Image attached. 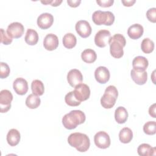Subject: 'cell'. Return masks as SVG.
Returning <instances> with one entry per match:
<instances>
[{
	"label": "cell",
	"mask_w": 156,
	"mask_h": 156,
	"mask_svg": "<svg viewBox=\"0 0 156 156\" xmlns=\"http://www.w3.org/2000/svg\"><path fill=\"white\" fill-rule=\"evenodd\" d=\"M85 119V115L82 111L74 110L63 116L62 124L66 129L72 130L76 128L78 125L83 123Z\"/></svg>",
	"instance_id": "1"
},
{
	"label": "cell",
	"mask_w": 156,
	"mask_h": 156,
	"mask_svg": "<svg viewBox=\"0 0 156 156\" xmlns=\"http://www.w3.org/2000/svg\"><path fill=\"white\" fill-rule=\"evenodd\" d=\"M68 144L75 147L79 152H84L88 151L90 146L88 136L84 133L76 132L70 134L68 138Z\"/></svg>",
	"instance_id": "2"
},
{
	"label": "cell",
	"mask_w": 156,
	"mask_h": 156,
	"mask_svg": "<svg viewBox=\"0 0 156 156\" xmlns=\"http://www.w3.org/2000/svg\"><path fill=\"white\" fill-rule=\"evenodd\" d=\"M108 44L110 45V52L112 57L119 58L124 55L123 48L126 46V41L125 37L120 34H116L111 37Z\"/></svg>",
	"instance_id": "3"
},
{
	"label": "cell",
	"mask_w": 156,
	"mask_h": 156,
	"mask_svg": "<svg viewBox=\"0 0 156 156\" xmlns=\"http://www.w3.org/2000/svg\"><path fill=\"white\" fill-rule=\"evenodd\" d=\"M118 96L117 88L113 85H109L105 90L104 93L101 99V104L104 108L109 109L112 108Z\"/></svg>",
	"instance_id": "4"
},
{
	"label": "cell",
	"mask_w": 156,
	"mask_h": 156,
	"mask_svg": "<svg viewBox=\"0 0 156 156\" xmlns=\"http://www.w3.org/2000/svg\"><path fill=\"white\" fill-rule=\"evenodd\" d=\"M92 20L96 25L111 26L115 21V16L110 11H95L92 15Z\"/></svg>",
	"instance_id": "5"
},
{
	"label": "cell",
	"mask_w": 156,
	"mask_h": 156,
	"mask_svg": "<svg viewBox=\"0 0 156 156\" xmlns=\"http://www.w3.org/2000/svg\"><path fill=\"white\" fill-rule=\"evenodd\" d=\"M13 95L8 90H2L0 92V108L1 113H6L11 107Z\"/></svg>",
	"instance_id": "6"
},
{
	"label": "cell",
	"mask_w": 156,
	"mask_h": 156,
	"mask_svg": "<svg viewBox=\"0 0 156 156\" xmlns=\"http://www.w3.org/2000/svg\"><path fill=\"white\" fill-rule=\"evenodd\" d=\"M73 93L76 98L82 102L87 100L90 98V90L87 84L81 83L75 87Z\"/></svg>",
	"instance_id": "7"
},
{
	"label": "cell",
	"mask_w": 156,
	"mask_h": 156,
	"mask_svg": "<svg viewBox=\"0 0 156 156\" xmlns=\"http://www.w3.org/2000/svg\"><path fill=\"white\" fill-rule=\"evenodd\" d=\"M94 141L96 146L100 149H107L110 145V136L104 131H99L95 134Z\"/></svg>",
	"instance_id": "8"
},
{
	"label": "cell",
	"mask_w": 156,
	"mask_h": 156,
	"mask_svg": "<svg viewBox=\"0 0 156 156\" xmlns=\"http://www.w3.org/2000/svg\"><path fill=\"white\" fill-rule=\"evenodd\" d=\"M111 37V34L108 30H100L94 37V43L99 48H104L108 44L109 40Z\"/></svg>",
	"instance_id": "9"
},
{
	"label": "cell",
	"mask_w": 156,
	"mask_h": 156,
	"mask_svg": "<svg viewBox=\"0 0 156 156\" xmlns=\"http://www.w3.org/2000/svg\"><path fill=\"white\" fill-rule=\"evenodd\" d=\"M77 33L82 38H87L91 34L92 29L90 23L85 20L77 21L75 26Z\"/></svg>",
	"instance_id": "10"
},
{
	"label": "cell",
	"mask_w": 156,
	"mask_h": 156,
	"mask_svg": "<svg viewBox=\"0 0 156 156\" xmlns=\"http://www.w3.org/2000/svg\"><path fill=\"white\" fill-rule=\"evenodd\" d=\"M24 29L23 25L18 22H13L10 23L7 29V34L12 37L15 38H20L24 34Z\"/></svg>",
	"instance_id": "11"
},
{
	"label": "cell",
	"mask_w": 156,
	"mask_h": 156,
	"mask_svg": "<svg viewBox=\"0 0 156 156\" xmlns=\"http://www.w3.org/2000/svg\"><path fill=\"white\" fill-rule=\"evenodd\" d=\"M54 17L49 13H43L39 15L37 18V25L41 29H47L53 24Z\"/></svg>",
	"instance_id": "12"
},
{
	"label": "cell",
	"mask_w": 156,
	"mask_h": 156,
	"mask_svg": "<svg viewBox=\"0 0 156 156\" xmlns=\"http://www.w3.org/2000/svg\"><path fill=\"white\" fill-rule=\"evenodd\" d=\"M67 80L68 83L72 87L82 83L83 80V76L81 72L77 69H71L67 74Z\"/></svg>",
	"instance_id": "13"
},
{
	"label": "cell",
	"mask_w": 156,
	"mask_h": 156,
	"mask_svg": "<svg viewBox=\"0 0 156 156\" xmlns=\"http://www.w3.org/2000/svg\"><path fill=\"white\" fill-rule=\"evenodd\" d=\"M110 77V74L108 69L105 66H99L94 71V77L96 81L99 83H107Z\"/></svg>",
	"instance_id": "14"
},
{
	"label": "cell",
	"mask_w": 156,
	"mask_h": 156,
	"mask_svg": "<svg viewBox=\"0 0 156 156\" xmlns=\"http://www.w3.org/2000/svg\"><path fill=\"white\" fill-rule=\"evenodd\" d=\"M13 88L16 94L24 95L28 91L27 82L24 78L18 77L13 83Z\"/></svg>",
	"instance_id": "15"
},
{
	"label": "cell",
	"mask_w": 156,
	"mask_h": 156,
	"mask_svg": "<svg viewBox=\"0 0 156 156\" xmlns=\"http://www.w3.org/2000/svg\"><path fill=\"white\" fill-rule=\"evenodd\" d=\"M58 38L53 34L46 35L43 40V46L48 51L55 50L58 46Z\"/></svg>",
	"instance_id": "16"
},
{
	"label": "cell",
	"mask_w": 156,
	"mask_h": 156,
	"mask_svg": "<svg viewBox=\"0 0 156 156\" xmlns=\"http://www.w3.org/2000/svg\"><path fill=\"white\" fill-rule=\"evenodd\" d=\"M149 62L147 59L143 56L135 57L132 61V66L137 71H144L147 68Z\"/></svg>",
	"instance_id": "17"
},
{
	"label": "cell",
	"mask_w": 156,
	"mask_h": 156,
	"mask_svg": "<svg viewBox=\"0 0 156 156\" xmlns=\"http://www.w3.org/2000/svg\"><path fill=\"white\" fill-rule=\"evenodd\" d=\"M143 27L140 24H134L130 26L127 29L129 37L133 40L140 38L143 34Z\"/></svg>",
	"instance_id": "18"
},
{
	"label": "cell",
	"mask_w": 156,
	"mask_h": 156,
	"mask_svg": "<svg viewBox=\"0 0 156 156\" xmlns=\"http://www.w3.org/2000/svg\"><path fill=\"white\" fill-rule=\"evenodd\" d=\"M130 76L132 80L138 85H144L147 80V73L144 71H137L133 69L130 71Z\"/></svg>",
	"instance_id": "19"
},
{
	"label": "cell",
	"mask_w": 156,
	"mask_h": 156,
	"mask_svg": "<svg viewBox=\"0 0 156 156\" xmlns=\"http://www.w3.org/2000/svg\"><path fill=\"white\" fill-rule=\"evenodd\" d=\"M6 138L8 144L10 146H15L19 143L20 141V133L18 130L15 129H12L8 132Z\"/></svg>",
	"instance_id": "20"
},
{
	"label": "cell",
	"mask_w": 156,
	"mask_h": 156,
	"mask_svg": "<svg viewBox=\"0 0 156 156\" xmlns=\"http://www.w3.org/2000/svg\"><path fill=\"white\" fill-rule=\"evenodd\" d=\"M137 152L140 156L155 155L156 154V149L155 147H151L148 144L143 143L138 146Z\"/></svg>",
	"instance_id": "21"
},
{
	"label": "cell",
	"mask_w": 156,
	"mask_h": 156,
	"mask_svg": "<svg viewBox=\"0 0 156 156\" xmlns=\"http://www.w3.org/2000/svg\"><path fill=\"white\" fill-rule=\"evenodd\" d=\"M128 118V112L124 107H118L115 112V119L118 124H124Z\"/></svg>",
	"instance_id": "22"
},
{
	"label": "cell",
	"mask_w": 156,
	"mask_h": 156,
	"mask_svg": "<svg viewBox=\"0 0 156 156\" xmlns=\"http://www.w3.org/2000/svg\"><path fill=\"white\" fill-rule=\"evenodd\" d=\"M25 41L29 45H35L38 41V35L36 30L32 29L27 30L25 38Z\"/></svg>",
	"instance_id": "23"
},
{
	"label": "cell",
	"mask_w": 156,
	"mask_h": 156,
	"mask_svg": "<svg viewBox=\"0 0 156 156\" xmlns=\"http://www.w3.org/2000/svg\"><path fill=\"white\" fill-rule=\"evenodd\" d=\"M133 138V132L129 127L122 129L119 133V139L122 143H129Z\"/></svg>",
	"instance_id": "24"
},
{
	"label": "cell",
	"mask_w": 156,
	"mask_h": 156,
	"mask_svg": "<svg viewBox=\"0 0 156 156\" xmlns=\"http://www.w3.org/2000/svg\"><path fill=\"white\" fill-rule=\"evenodd\" d=\"M82 60L87 63H91L96 61L97 55L96 52L91 49H86L81 54Z\"/></svg>",
	"instance_id": "25"
},
{
	"label": "cell",
	"mask_w": 156,
	"mask_h": 156,
	"mask_svg": "<svg viewBox=\"0 0 156 156\" xmlns=\"http://www.w3.org/2000/svg\"><path fill=\"white\" fill-rule=\"evenodd\" d=\"M63 44L67 49L73 48L77 43V38L72 33H67L63 37Z\"/></svg>",
	"instance_id": "26"
},
{
	"label": "cell",
	"mask_w": 156,
	"mask_h": 156,
	"mask_svg": "<svg viewBox=\"0 0 156 156\" xmlns=\"http://www.w3.org/2000/svg\"><path fill=\"white\" fill-rule=\"evenodd\" d=\"M31 89L34 94L38 96H41L44 93V84L40 80H34L31 83Z\"/></svg>",
	"instance_id": "27"
},
{
	"label": "cell",
	"mask_w": 156,
	"mask_h": 156,
	"mask_svg": "<svg viewBox=\"0 0 156 156\" xmlns=\"http://www.w3.org/2000/svg\"><path fill=\"white\" fill-rule=\"evenodd\" d=\"M41 100L38 96L34 94H29L26 99V105L31 109L37 108L40 105Z\"/></svg>",
	"instance_id": "28"
},
{
	"label": "cell",
	"mask_w": 156,
	"mask_h": 156,
	"mask_svg": "<svg viewBox=\"0 0 156 156\" xmlns=\"http://www.w3.org/2000/svg\"><path fill=\"white\" fill-rule=\"evenodd\" d=\"M141 48L142 51L146 54L151 53L154 49V43L149 38H145L141 42Z\"/></svg>",
	"instance_id": "29"
},
{
	"label": "cell",
	"mask_w": 156,
	"mask_h": 156,
	"mask_svg": "<svg viewBox=\"0 0 156 156\" xmlns=\"http://www.w3.org/2000/svg\"><path fill=\"white\" fill-rule=\"evenodd\" d=\"M65 101L66 104L71 107H76L80 104L81 102L78 101L74 95L73 91L67 93L65 96Z\"/></svg>",
	"instance_id": "30"
},
{
	"label": "cell",
	"mask_w": 156,
	"mask_h": 156,
	"mask_svg": "<svg viewBox=\"0 0 156 156\" xmlns=\"http://www.w3.org/2000/svg\"><path fill=\"white\" fill-rule=\"evenodd\" d=\"M144 132L149 135L155 134L156 132V122L155 121H148L144 124L143 126Z\"/></svg>",
	"instance_id": "31"
},
{
	"label": "cell",
	"mask_w": 156,
	"mask_h": 156,
	"mask_svg": "<svg viewBox=\"0 0 156 156\" xmlns=\"http://www.w3.org/2000/svg\"><path fill=\"white\" fill-rule=\"evenodd\" d=\"M12 38L2 28L1 29V42L5 45L10 44L12 42Z\"/></svg>",
	"instance_id": "32"
},
{
	"label": "cell",
	"mask_w": 156,
	"mask_h": 156,
	"mask_svg": "<svg viewBox=\"0 0 156 156\" xmlns=\"http://www.w3.org/2000/svg\"><path fill=\"white\" fill-rule=\"evenodd\" d=\"M0 66V77L1 79H5L10 74V68L6 63L4 62H1Z\"/></svg>",
	"instance_id": "33"
},
{
	"label": "cell",
	"mask_w": 156,
	"mask_h": 156,
	"mask_svg": "<svg viewBox=\"0 0 156 156\" xmlns=\"http://www.w3.org/2000/svg\"><path fill=\"white\" fill-rule=\"evenodd\" d=\"M146 16L149 21L155 23L156 22V9L155 7L149 9L146 12Z\"/></svg>",
	"instance_id": "34"
},
{
	"label": "cell",
	"mask_w": 156,
	"mask_h": 156,
	"mask_svg": "<svg viewBox=\"0 0 156 156\" xmlns=\"http://www.w3.org/2000/svg\"><path fill=\"white\" fill-rule=\"evenodd\" d=\"M96 2L101 7H109L113 5L114 1L113 0H102V1L97 0Z\"/></svg>",
	"instance_id": "35"
},
{
	"label": "cell",
	"mask_w": 156,
	"mask_h": 156,
	"mask_svg": "<svg viewBox=\"0 0 156 156\" xmlns=\"http://www.w3.org/2000/svg\"><path fill=\"white\" fill-rule=\"evenodd\" d=\"M81 2L80 0H68L67 3L71 7H78Z\"/></svg>",
	"instance_id": "36"
},
{
	"label": "cell",
	"mask_w": 156,
	"mask_h": 156,
	"mask_svg": "<svg viewBox=\"0 0 156 156\" xmlns=\"http://www.w3.org/2000/svg\"><path fill=\"white\" fill-rule=\"evenodd\" d=\"M149 115L154 118H156V115H155V104H152V105L150 106L149 108Z\"/></svg>",
	"instance_id": "37"
},
{
	"label": "cell",
	"mask_w": 156,
	"mask_h": 156,
	"mask_svg": "<svg viewBox=\"0 0 156 156\" xmlns=\"http://www.w3.org/2000/svg\"><path fill=\"white\" fill-rule=\"evenodd\" d=\"M121 2L124 6L130 7L134 4V3L136 2V1L135 0H130V1H123L122 0V1H121Z\"/></svg>",
	"instance_id": "38"
},
{
	"label": "cell",
	"mask_w": 156,
	"mask_h": 156,
	"mask_svg": "<svg viewBox=\"0 0 156 156\" xmlns=\"http://www.w3.org/2000/svg\"><path fill=\"white\" fill-rule=\"evenodd\" d=\"M62 2V0H52L51 5L54 7H57Z\"/></svg>",
	"instance_id": "39"
}]
</instances>
